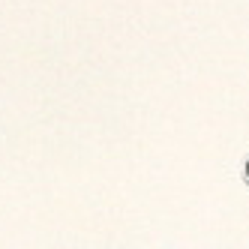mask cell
<instances>
[{
    "label": "cell",
    "instance_id": "cell-1",
    "mask_svg": "<svg viewBox=\"0 0 249 249\" xmlns=\"http://www.w3.org/2000/svg\"><path fill=\"white\" fill-rule=\"evenodd\" d=\"M246 174H249V168H246Z\"/></svg>",
    "mask_w": 249,
    "mask_h": 249
}]
</instances>
